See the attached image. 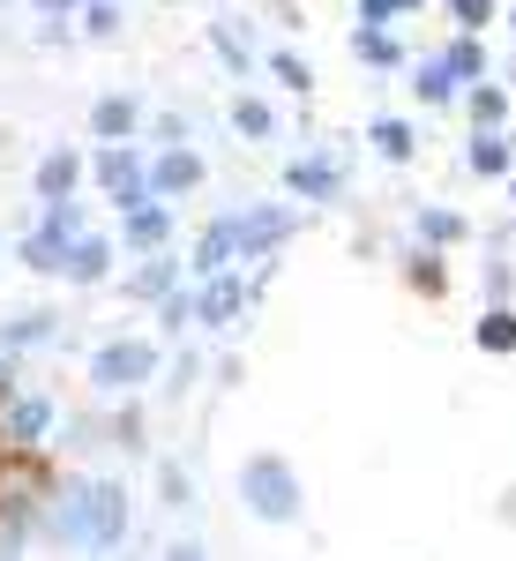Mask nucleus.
Returning a JSON list of instances; mask_svg holds the SVG:
<instances>
[{
	"label": "nucleus",
	"mask_w": 516,
	"mask_h": 561,
	"mask_svg": "<svg viewBox=\"0 0 516 561\" xmlns=\"http://www.w3.org/2000/svg\"><path fill=\"white\" fill-rule=\"evenodd\" d=\"M232 128L248 135V142H270V135H277V113H270V98H232Z\"/></svg>",
	"instance_id": "obj_24"
},
{
	"label": "nucleus",
	"mask_w": 516,
	"mask_h": 561,
	"mask_svg": "<svg viewBox=\"0 0 516 561\" xmlns=\"http://www.w3.org/2000/svg\"><path fill=\"white\" fill-rule=\"evenodd\" d=\"M187 270H195V277H217V270H240V240H232V210L203 225V240H195V262H187Z\"/></svg>",
	"instance_id": "obj_17"
},
{
	"label": "nucleus",
	"mask_w": 516,
	"mask_h": 561,
	"mask_svg": "<svg viewBox=\"0 0 516 561\" xmlns=\"http://www.w3.org/2000/svg\"><path fill=\"white\" fill-rule=\"evenodd\" d=\"M285 195H300V203H337L344 195V165L322 158V150H307V158L285 165Z\"/></svg>",
	"instance_id": "obj_12"
},
{
	"label": "nucleus",
	"mask_w": 516,
	"mask_h": 561,
	"mask_svg": "<svg viewBox=\"0 0 516 561\" xmlns=\"http://www.w3.org/2000/svg\"><path fill=\"white\" fill-rule=\"evenodd\" d=\"M158 375H165V397H187V389H195V375H203V359H195V352H172Z\"/></svg>",
	"instance_id": "obj_32"
},
{
	"label": "nucleus",
	"mask_w": 516,
	"mask_h": 561,
	"mask_svg": "<svg viewBox=\"0 0 516 561\" xmlns=\"http://www.w3.org/2000/svg\"><path fill=\"white\" fill-rule=\"evenodd\" d=\"M60 427V404L45 389H15L0 404V449H45V434Z\"/></svg>",
	"instance_id": "obj_8"
},
{
	"label": "nucleus",
	"mask_w": 516,
	"mask_h": 561,
	"mask_svg": "<svg viewBox=\"0 0 516 561\" xmlns=\"http://www.w3.org/2000/svg\"><path fill=\"white\" fill-rule=\"evenodd\" d=\"M449 15L465 23V38H479V31L494 23V0H449Z\"/></svg>",
	"instance_id": "obj_37"
},
{
	"label": "nucleus",
	"mask_w": 516,
	"mask_h": 561,
	"mask_svg": "<svg viewBox=\"0 0 516 561\" xmlns=\"http://www.w3.org/2000/svg\"><path fill=\"white\" fill-rule=\"evenodd\" d=\"M509 203H516V180H509Z\"/></svg>",
	"instance_id": "obj_46"
},
{
	"label": "nucleus",
	"mask_w": 516,
	"mask_h": 561,
	"mask_svg": "<svg viewBox=\"0 0 516 561\" xmlns=\"http://www.w3.org/2000/svg\"><path fill=\"white\" fill-rule=\"evenodd\" d=\"M158 142H195V128H187V113H165V121H158Z\"/></svg>",
	"instance_id": "obj_43"
},
{
	"label": "nucleus",
	"mask_w": 516,
	"mask_h": 561,
	"mask_svg": "<svg viewBox=\"0 0 516 561\" xmlns=\"http://www.w3.org/2000/svg\"><path fill=\"white\" fill-rule=\"evenodd\" d=\"M135 128H142V105H135L128 90H105L90 105V142H135Z\"/></svg>",
	"instance_id": "obj_15"
},
{
	"label": "nucleus",
	"mask_w": 516,
	"mask_h": 561,
	"mask_svg": "<svg viewBox=\"0 0 516 561\" xmlns=\"http://www.w3.org/2000/svg\"><path fill=\"white\" fill-rule=\"evenodd\" d=\"M158 345L150 337H105L90 352V389L98 397H142V382H158Z\"/></svg>",
	"instance_id": "obj_4"
},
{
	"label": "nucleus",
	"mask_w": 516,
	"mask_h": 561,
	"mask_svg": "<svg viewBox=\"0 0 516 561\" xmlns=\"http://www.w3.org/2000/svg\"><path fill=\"white\" fill-rule=\"evenodd\" d=\"M420 240H427L434 255H442V248H457V240H465V217L442 210V203H420Z\"/></svg>",
	"instance_id": "obj_21"
},
{
	"label": "nucleus",
	"mask_w": 516,
	"mask_h": 561,
	"mask_svg": "<svg viewBox=\"0 0 516 561\" xmlns=\"http://www.w3.org/2000/svg\"><path fill=\"white\" fill-rule=\"evenodd\" d=\"M509 285H516L509 262H486V293H494V307H509Z\"/></svg>",
	"instance_id": "obj_40"
},
{
	"label": "nucleus",
	"mask_w": 516,
	"mask_h": 561,
	"mask_svg": "<svg viewBox=\"0 0 516 561\" xmlns=\"http://www.w3.org/2000/svg\"><path fill=\"white\" fill-rule=\"evenodd\" d=\"M113 262H121V240H113V232H76V240H68V255H60V285L98 293V285L113 277Z\"/></svg>",
	"instance_id": "obj_9"
},
{
	"label": "nucleus",
	"mask_w": 516,
	"mask_h": 561,
	"mask_svg": "<svg viewBox=\"0 0 516 561\" xmlns=\"http://www.w3.org/2000/svg\"><path fill=\"white\" fill-rule=\"evenodd\" d=\"M210 45H217V60H225V68H232V76H248V68H255V60H248V45L232 38V31H225V23H217V31H210Z\"/></svg>",
	"instance_id": "obj_38"
},
{
	"label": "nucleus",
	"mask_w": 516,
	"mask_h": 561,
	"mask_svg": "<svg viewBox=\"0 0 516 561\" xmlns=\"http://www.w3.org/2000/svg\"><path fill=\"white\" fill-rule=\"evenodd\" d=\"M90 180H98V195L121 217L142 210V203H158V195H150V158H142L135 142H98V150H90Z\"/></svg>",
	"instance_id": "obj_5"
},
{
	"label": "nucleus",
	"mask_w": 516,
	"mask_h": 561,
	"mask_svg": "<svg viewBox=\"0 0 516 561\" xmlns=\"http://www.w3.org/2000/svg\"><path fill=\"white\" fill-rule=\"evenodd\" d=\"M442 76H449V83H486V45L457 38L449 53H442Z\"/></svg>",
	"instance_id": "obj_20"
},
{
	"label": "nucleus",
	"mask_w": 516,
	"mask_h": 561,
	"mask_svg": "<svg viewBox=\"0 0 516 561\" xmlns=\"http://www.w3.org/2000/svg\"><path fill=\"white\" fill-rule=\"evenodd\" d=\"M404 277H412V293H427V300H442V293H449V270H442V255H434V248H420V255L404 262Z\"/></svg>",
	"instance_id": "obj_27"
},
{
	"label": "nucleus",
	"mask_w": 516,
	"mask_h": 561,
	"mask_svg": "<svg viewBox=\"0 0 516 561\" xmlns=\"http://www.w3.org/2000/svg\"><path fill=\"white\" fill-rule=\"evenodd\" d=\"M158 561H210V547H203V539H172Z\"/></svg>",
	"instance_id": "obj_44"
},
{
	"label": "nucleus",
	"mask_w": 516,
	"mask_h": 561,
	"mask_svg": "<svg viewBox=\"0 0 516 561\" xmlns=\"http://www.w3.org/2000/svg\"><path fill=\"white\" fill-rule=\"evenodd\" d=\"M105 442H113V449H142V404H135V397H121V412H113V420H105Z\"/></svg>",
	"instance_id": "obj_28"
},
{
	"label": "nucleus",
	"mask_w": 516,
	"mask_h": 561,
	"mask_svg": "<svg viewBox=\"0 0 516 561\" xmlns=\"http://www.w3.org/2000/svg\"><path fill=\"white\" fill-rule=\"evenodd\" d=\"M121 248L128 255H172V203H142L121 217Z\"/></svg>",
	"instance_id": "obj_13"
},
{
	"label": "nucleus",
	"mask_w": 516,
	"mask_h": 561,
	"mask_svg": "<svg viewBox=\"0 0 516 561\" xmlns=\"http://www.w3.org/2000/svg\"><path fill=\"white\" fill-rule=\"evenodd\" d=\"M367 142L382 150L389 165H404V158L420 150V135H412V121H375V128H367Z\"/></svg>",
	"instance_id": "obj_25"
},
{
	"label": "nucleus",
	"mask_w": 516,
	"mask_h": 561,
	"mask_svg": "<svg viewBox=\"0 0 516 561\" xmlns=\"http://www.w3.org/2000/svg\"><path fill=\"white\" fill-rule=\"evenodd\" d=\"M465 165H472L479 180H502L516 165V142L502 128H472V150H465Z\"/></svg>",
	"instance_id": "obj_18"
},
{
	"label": "nucleus",
	"mask_w": 516,
	"mask_h": 561,
	"mask_svg": "<svg viewBox=\"0 0 516 561\" xmlns=\"http://www.w3.org/2000/svg\"><path fill=\"white\" fill-rule=\"evenodd\" d=\"M53 457L45 449H0V524H38V510L53 502Z\"/></svg>",
	"instance_id": "obj_3"
},
{
	"label": "nucleus",
	"mask_w": 516,
	"mask_h": 561,
	"mask_svg": "<svg viewBox=\"0 0 516 561\" xmlns=\"http://www.w3.org/2000/svg\"><path fill=\"white\" fill-rule=\"evenodd\" d=\"M60 255H68V248L45 240V232H23V240H15V262H23L31 277H60Z\"/></svg>",
	"instance_id": "obj_23"
},
{
	"label": "nucleus",
	"mask_w": 516,
	"mask_h": 561,
	"mask_svg": "<svg viewBox=\"0 0 516 561\" xmlns=\"http://www.w3.org/2000/svg\"><path fill=\"white\" fill-rule=\"evenodd\" d=\"M509 23H516V15H509Z\"/></svg>",
	"instance_id": "obj_47"
},
{
	"label": "nucleus",
	"mask_w": 516,
	"mask_h": 561,
	"mask_svg": "<svg viewBox=\"0 0 516 561\" xmlns=\"http://www.w3.org/2000/svg\"><path fill=\"white\" fill-rule=\"evenodd\" d=\"M270 76H277L285 90H314V68H307L300 53H270Z\"/></svg>",
	"instance_id": "obj_34"
},
{
	"label": "nucleus",
	"mask_w": 516,
	"mask_h": 561,
	"mask_svg": "<svg viewBox=\"0 0 516 561\" xmlns=\"http://www.w3.org/2000/svg\"><path fill=\"white\" fill-rule=\"evenodd\" d=\"M412 90H420L427 105H449V98H457V83L442 76V60H427V68H412Z\"/></svg>",
	"instance_id": "obj_33"
},
{
	"label": "nucleus",
	"mask_w": 516,
	"mask_h": 561,
	"mask_svg": "<svg viewBox=\"0 0 516 561\" xmlns=\"http://www.w3.org/2000/svg\"><path fill=\"white\" fill-rule=\"evenodd\" d=\"M404 8H420V0H359V31H389Z\"/></svg>",
	"instance_id": "obj_36"
},
{
	"label": "nucleus",
	"mask_w": 516,
	"mask_h": 561,
	"mask_svg": "<svg viewBox=\"0 0 516 561\" xmlns=\"http://www.w3.org/2000/svg\"><path fill=\"white\" fill-rule=\"evenodd\" d=\"M83 31L90 38H121V8L113 0H83Z\"/></svg>",
	"instance_id": "obj_35"
},
{
	"label": "nucleus",
	"mask_w": 516,
	"mask_h": 561,
	"mask_svg": "<svg viewBox=\"0 0 516 561\" xmlns=\"http://www.w3.org/2000/svg\"><path fill=\"white\" fill-rule=\"evenodd\" d=\"M293 203H248V210H232V240H240V262H270L285 240H293Z\"/></svg>",
	"instance_id": "obj_7"
},
{
	"label": "nucleus",
	"mask_w": 516,
	"mask_h": 561,
	"mask_svg": "<svg viewBox=\"0 0 516 561\" xmlns=\"http://www.w3.org/2000/svg\"><path fill=\"white\" fill-rule=\"evenodd\" d=\"M509 121V98L494 83H472V128H502Z\"/></svg>",
	"instance_id": "obj_30"
},
{
	"label": "nucleus",
	"mask_w": 516,
	"mask_h": 561,
	"mask_svg": "<svg viewBox=\"0 0 516 561\" xmlns=\"http://www.w3.org/2000/svg\"><path fill=\"white\" fill-rule=\"evenodd\" d=\"M472 337H479V352H494V359H509V352H516V314H509V307H486V314H479V330H472Z\"/></svg>",
	"instance_id": "obj_22"
},
{
	"label": "nucleus",
	"mask_w": 516,
	"mask_h": 561,
	"mask_svg": "<svg viewBox=\"0 0 516 561\" xmlns=\"http://www.w3.org/2000/svg\"><path fill=\"white\" fill-rule=\"evenodd\" d=\"M248 307H255V277L217 270V277L195 285V330H240V322H248Z\"/></svg>",
	"instance_id": "obj_6"
},
{
	"label": "nucleus",
	"mask_w": 516,
	"mask_h": 561,
	"mask_svg": "<svg viewBox=\"0 0 516 561\" xmlns=\"http://www.w3.org/2000/svg\"><path fill=\"white\" fill-rule=\"evenodd\" d=\"M158 330H165V337L195 330V293H165V300H158Z\"/></svg>",
	"instance_id": "obj_31"
},
{
	"label": "nucleus",
	"mask_w": 516,
	"mask_h": 561,
	"mask_svg": "<svg viewBox=\"0 0 516 561\" xmlns=\"http://www.w3.org/2000/svg\"><path fill=\"white\" fill-rule=\"evenodd\" d=\"M31 232H45V240H76V232H90V217H83V203H38V225Z\"/></svg>",
	"instance_id": "obj_19"
},
{
	"label": "nucleus",
	"mask_w": 516,
	"mask_h": 561,
	"mask_svg": "<svg viewBox=\"0 0 516 561\" xmlns=\"http://www.w3.org/2000/svg\"><path fill=\"white\" fill-rule=\"evenodd\" d=\"M128 486L121 479H60L45 502V531L76 554H121L128 547Z\"/></svg>",
	"instance_id": "obj_1"
},
{
	"label": "nucleus",
	"mask_w": 516,
	"mask_h": 561,
	"mask_svg": "<svg viewBox=\"0 0 516 561\" xmlns=\"http://www.w3.org/2000/svg\"><path fill=\"white\" fill-rule=\"evenodd\" d=\"M158 494H165L172 517H195L203 502H195V472H180V465H158Z\"/></svg>",
	"instance_id": "obj_26"
},
{
	"label": "nucleus",
	"mask_w": 516,
	"mask_h": 561,
	"mask_svg": "<svg viewBox=\"0 0 516 561\" xmlns=\"http://www.w3.org/2000/svg\"><path fill=\"white\" fill-rule=\"evenodd\" d=\"M68 449H113V442H105V420H68Z\"/></svg>",
	"instance_id": "obj_39"
},
{
	"label": "nucleus",
	"mask_w": 516,
	"mask_h": 561,
	"mask_svg": "<svg viewBox=\"0 0 516 561\" xmlns=\"http://www.w3.org/2000/svg\"><path fill=\"white\" fill-rule=\"evenodd\" d=\"M90 180V150H68V142H53L38 158V173H31V187H38V203H76V187Z\"/></svg>",
	"instance_id": "obj_11"
},
{
	"label": "nucleus",
	"mask_w": 516,
	"mask_h": 561,
	"mask_svg": "<svg viewBox=\"0 0 516 561\" xmlns=\"http://www.w3.org/2000/svg\"><path fill=\"white\" fill-rule=\"evenodd\" d=\"M45 345H60V314H53V307H23V314L0 322V352H8V359L45 352Z\"/></svg>",
	"instance_id": "obj_14"
},
{
	"label": "nucleus",
	"mask_w": 516,
	"mask_h": 561,
	"mask_svg": "<svg viewBox=\"0 0 516 561\" xmlns=\"http://www.w3.org/2000/svg\"><path fill=\"white\" fill-rule=\"evenodd\" d=\"M15 389H23V375H15V359H8V352H0V404H8V397H15Z\"/></svg>",
	"instance_id": "obj_45"
},
{
	"label": "nucleus",
	"mask_w": 516,
	"mask_h": 561,
	"mask_svg": "<svg viewBox=\"0 0 516 561\" xmlns=\"http://www.w3.org/2000/svg\"><path fill=\"white\" fill-rule=\"evenodd\" d=\"M352 53H359L367 68H404V45L389 38V31H359V38H352Z\"/></svg>",
	"instance_id": "obj_29"
},
{
	"label": "nucleus",
	"mask_w": 516,
	"mask_h": 561,
	"mask_svg": "<svg viewBox=\"0 0 516 561\" xmlns=\"http://www.w3.org/2000/svg\"><path fill=\"white\" fill-rule=\"evenodd\" d=\"M23 539H31V524H0V561H23Z\"/></svg>",
	"instance_id": "obj_41"
},
{
	"label": "nucleus",
	"mask_w": 516,
	"mask_h": 561,
	"mask_svg": "<svg viewBox=\"0 0 516 561\" xmlns=\"http://www.w3.org/2000/svg\"><path fill=\"white\" fill-rule=\"evenodd\" d=\"M38 15H45V38H53V31H68V15H76V0H45Z\"/></svg>",
	"instance_id": "obj_42"
},
{
	"label": "nucleus",
	"mask_w": 516,
	"mask_h": 561,
	"mask_svg": "<svg viewBox=\"0 0 516 561\" xmlns=\"http://www.w3.org/2000/svg\"><path fill=\"white\" fill-rule=\"evenodd\" d=\"M203 173H210V165H203L195 142H165V150L150 158V195H158V203H180V195L203 187Z\"/></svg>",
	"instance_id": "obj_10"
},
{
	"label": "nucleus",
	"mask_w": 516,
	"mask_h": 561,
	"mask_svg": "<svg viewBox=\"0 0 516 561\" xmlns=\"http://www.w3.org/2000/svg\"><path fill=\"white\" fill-rule=\"evenodd\" d=\"M165 293H180V255H142L128 270V277H121V300H165Z\"/></svg>",
	"instance_id": "obj_16"
},
{
	"label": "nucleus",
	"mask_w": 516,
	"mask_h": 561,
	"mask_svg": "<svg viewBox=\"0 0 516 561\" xmlns=\"http://www.w3.org/2000/svg\"><path fill=\"white\" fill-rule=\"evenodd\" d=\"M240 510L255 524H300L307 517V486H300V465L277 457V449H255L240 465Z\"/></svg>",
	"instance_id": "obj_2"
}]
</instances>
